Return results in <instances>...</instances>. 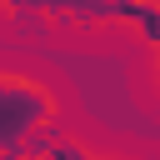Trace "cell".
I'll return each mask as SVG.
<instances>
[{
	"mask_svg": "<svg viewBox=\"0 0 160 160\" xmlns=\"http://www.w3.org/2000/svg\"><path fill=\"white\" fill-rule=\"evenodd\" d=\"M40 160H140V155H110V150H95V145L80 140V135H60Z\"/></svg>",
	"mask_w": 160,
	"mask_h": 160,
	"instance_id": "2",
	"label": "cell"
},
{
	"mask_svg": "<svg viewBox=\"0 0 160 160\" xmlns=\"http://www.w3.org/2000/svg\"><path fill=\"white\" fill-rule=\"evenodd\" d=\"M65 125V95L50 75L5 65L0 70V150H25L30 135Z\"/></svg>",
	"mask_w": 160,
	"mask_h": 160,
	"instance_id": "1",
	"label": "cell"
}]
</instances>
